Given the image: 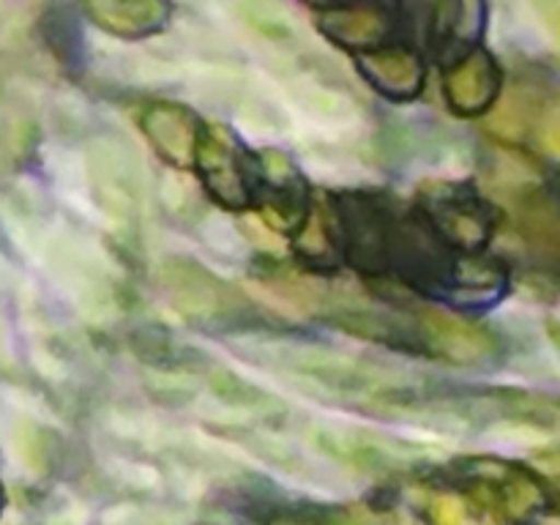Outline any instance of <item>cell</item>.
Wrapping results in <instances>:
<instances>
[{
  "mask_svg": "<svg viewBox=\"0 0 560 525\" xmlns=\"http://www.w3.org/2000/svg\"><path fill=\"white\" fill-rule=\"evenodd\" d=\"M142 131H145L153 151L164 162L173 164V167H191L202 135H206L200 118L189 107L170 102H156L145 107V113H142Z\"/></svg>",
  "mask_w": 560,
  "mask_h": 525,
  "instance_id": "cell-8",
  "label": "cell"
},
{
  "mask_svg": "<svg viewBox=\"0 0 560 525\" xmlns=\"http://www.w3.org/2000/svg\"><path fill=\"white\" fill-rule=\"evenodd\" d=\"M266 525H353V523H350L348 514H339V512H310V514L288 512L268 520Z\"/></svg>",
  "mask_w": 560,
  "mask_h": 525,
  "instance_id": "cell-15",
  "label": "cell"
},
{
  "mask_svg": "<svg viewBox=\"0 0 560 525\" xmlns=\"http://www.w3.org/2000/svg\"><path fill=\"white\" fill-rule=\"evenodd\" d=\"M530 129H534L536 140L545 151L560 156V91L547 93V96H536L534 118H530Z\"/></svg>",
  "mask_w": 560,
  "mask_h": 525,
  "instance_id": "cell-14",
  "label": "cell"
},
{
  "mask_svg": "<svg viewBox=\"0 0 560 525\" xmlns=\"http://www.w3.org/2000/svg\"><path fill=\"white\" fill-rule=\"evenodd\" d=\"M468 495L503 523H525L547 503L541 481L523 465L498 457H468L457 465Z\"/></svg>",
  "mask_w": 560,
  "mask_h": 525,
  "instance_id": "cell-2",
  "label": "cell"
},
{
  "mask_svg": "<svg viewBox=\"0 0 560 525\" xmlns=\"http://www.w3.org/2000/svg\"><path fill=\"white\" fill-rule=\"evenodd\" d=\"M0 503H3V498H0Z\"/></svg>",
  "mask_w": 560,
  "mask_h": 525,
  "instance_id": "cell-18",
  "label": "cell"
},
{
  "mask_svg": "<svg viewBox=\"0 0 560 525\" xmlns=\"http://www.w3.org/2000/svg\"><path fill=\"white\" fill-rule=\"evenodd\" d=\"M448 107L457 115H481L501 96V66L485 47H474L463 60L448 69L443 80Z\"/></svg>",
  "mask_w": 560,
  "mask_h": 525,
  "instance_id": "cell-9",
  "label": "cell"
},
{
  "mask_svg": "<svg viewBox=\"0 0 560 525\" xmlns=\"http://www.w3.org/2000/svg\"><path fill=\"white\" fill-rule=\"evenodd\" d=\"M430 520L435 525H465L463 503L448 495H438L430 501Z\"/></svg>",
  "mask_w": 560,
  "mask_h": 525,
  "instance_id": "cell-16",
  "label": "cell"
},
{
  "mask_svg": "<svg viewBox=\"0 0 560 525\" xmlns=\"http://www.w3.org/2000/svg\"><path fill=\"white\" fill-rule=\"evenodd\" d=\"M162 284L175 310L197 326H241L249 320L252 301L241 290L219 279L195 260H167L162 268Z\"/></svg>",
  "mask_w": 560,
  "mask_h": 525,
  "instance_id": "cell-1",
  "label": "cell"
},
{
  "mask_svg": "<svg viewBox=\"0 0 560 525\" xmlns=\"http://www.w3.org/2000/svg\"><path fill=\"white\" fill-rule=\"evenodd\" d=\"M359 69L377 93L394 98V102L416 98L427 80L421 58L413 49L405 47H377L370 52H361Z\"/></svg>",
  "mask_w": 560,
  "mask_h": 525,
  "instance_id": "cell-11",
  "label": "cell"
},
{
  "mask_svg": "<svg viewBox=\"0 0 560 525\" xmlns=\"http://www.w3.org/2000/svg\"><path fill=\"white\" fill-rule=\"evenodd\" d=\"M195 167L208 195L224 208H246L257 186V159L241 151L224 129H208L197 148Z\"/></svg>",
  "mask_w": 560,
  "mask_h": 525,
  "instance_id": "cell-6",
  "label": "cell"
},
{
  "mask_svg": "<svg viewBox=\"0 0 560 525\" xmlns=\"http://www.w3.org/2000/svg\"><path fill=\"white\" fill-rule=\"evenodd\" d=\"M392 25V14L381 5H326L317 11L323 36L339 47L359 49V55L383 47Z\"/></svg>",
  "mask_w": 560,
  "mask_h": 525,
  "instance_id": "cell-10",
  "label": "cell"
},
{
  "mask_svg": "<svg viewBox=\"0 0 560 525\" xmlns=\"http://www.w3.org/2000/svg\"><path fill=\"white\" fill-rule=\"evenodd\" d=\"M416 348L446 364L476 366L498 355L495 334L468 317L448 315L435 306H413Z\"/></svg>",
  "mask_w": 560,
  "mask_h": 525,
  "instance_id": "cell-5",
  "label": "cell"
},
{
  "mask_svg": "<svg viewBox=\"0 0 560 525\" xmlns=\"http://www.w3.org/2000/svg\"><path fill=\"white\" fill-rule=\"evenodd\" d=\"M262 200V217L282 233L304 228L310 217V197L299 170L277 151H266L257 159V186Z\"/></svg>",
  "mask_w": 560,
  "mask_h": 525,
  "instance_id": "cell-7",
  "label": "cell"
},
{
  "mask_svg": "<svg viewBox=\"0 0 560 525\" xmlns=\"http://www.w3.org/2000/svg\"><path fill=\"white\" fill-rule=\"evenodd\" d=\"M432 413H454L476 421H514V424L539 427L560 432V397L520 388H490L470 394H435Z\"/></svg>",
  "mask_w": 560,
  "mask_h": 525,
  "instance_id": "cell-4",
  "label": "cell"
},
{
  "mask_svg": "<svg viewBox=\"0 0 560 525\" xmlns=\"http://www.w3.org/2000/svg\"><path fill=\"white\" fill-rule=\"evenodd\" d=\"M85 11L98 27L120 38H142L159 33L170 20V5L159 0H98Z\"/></svg>",
  "mask_w": 560,
  "mask_h": 525,
  "instance_id": "cell-12",
  "label": "cell"
},
{
  "mask_svg": "<svg viewBox=\"0 0 560 525\" xmlns=\"http://www.w3.org/2000/svg\"><path fill=\"white\" fill-rule=\"evenodd\" d=\"M299 255L310 262H320V266H331L339 260V241H334L331 228H328L326 213L317 208L310 211L304 228L299 230V244H295Z\"/></svg>",
  "mask_w": 560,
  "mask_h": 525,
  "instance_id": "cell-13",
  "label": "cell"
},
{
  "mask_svg": "<svg viewBox=\"0 0 560 525\" xmlns=\"http://www.w3.org/2000/svg\"><path fill=\"white\" fill-rule=\"evenodd\" d=\"M424 222L443 244L457 246L465 255H479L495 233V211L468 184L427 180L419 189Z\"/></svg>",
  "mask_w": 560,
  "mask_h": 525,
  "instance_id": "cell-3",
  "label": "cell"
},
{
  "mask_svg": "<svg viewBox=\"0 0 560 525\" xmlns=\"http://www.w3.org/2000/svg\"><path fill=\"white\" fill-rule=\"evenodd\" d=\"M547 326H550V337L560 345V317H550V323H547Z\"/></svg>",
  "mask_w": 560,
  "mask_h": 525,
  "instance_id": "cell-17",
  "label": "cell"
}]
</instances>
